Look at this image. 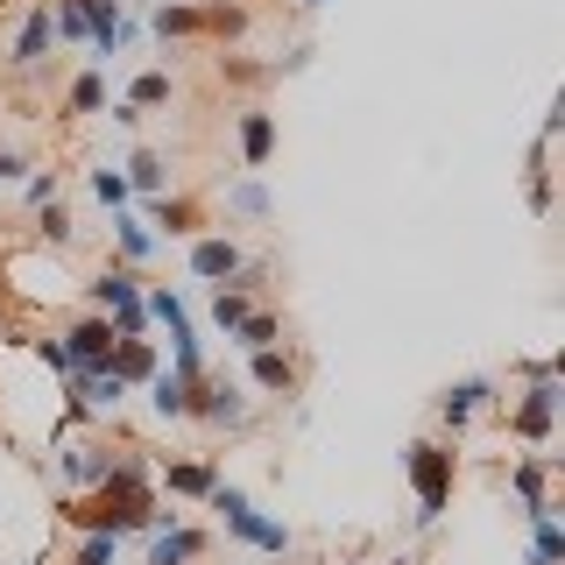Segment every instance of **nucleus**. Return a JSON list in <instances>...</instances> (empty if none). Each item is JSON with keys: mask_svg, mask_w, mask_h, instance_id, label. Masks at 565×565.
<instances>
[{"mask_svg": "<svg viewBox=\"0 0 565 565\" xmlns=\"http://www.w3.org/2000/svg\"><path fill=\"white\" fill-rule=\"evenodd\" d=\"M50 43H57V29H50V0H35V8H29V22H22V35H14V64L35 71V64L50 57Z\"/></svg>", "mask_w": 565, "mask_h": 565, "instance_id": "nucleus-13", "label": "nucleus"}, {"mask_svg": "<svg viewBox=\"0 0 565 565\" xmlns=\"http://www.w3.org/2000/svg\"><path fill=\"white\" fill-rule=\"evenodd\" d=\"M114 558H120V537H106V530H85L78 565H114Z\"/></svg>", "mask_w": 565, "mask_h": 565, "instance_id": "nucleus-31", "label": "nucleus"}, {"mask_svg": "<svg viewBox=\"0 0 565 565\" xmlns=\"http://www.w3.org/2000/svg\"><path fill=\"white\" fill-rule=\"evenodd\" d=\"M14 177H29V156L22 149H0V184H14Z\"/></svg>", "mask_w": 565, "mask_h": 565, "instance_id": "nucleus-34", "label": "nucleus"}, {"mask_svg": "<svg viewBox=\"0 0 565 565\" xmlns=\"http://www.w3.org/2000/svg\"><path fill=\"white\" fill-rule=\"evenodd\" d=\"M156 234H163V241L199 234V205H191V199H156Z\"/></svg>", "mask_w": 565, "mask_h": 565, "instance_id": "nucleus-20", "label": "nucleus"}, {"mask_svg": "<svg viewBox=\"0 0 565 565\" xmlns=\"http://www.w3.org/2000/svg\"><path fill=\"white\" fill-rule=\"evenodd\" d=\"M191 417L220 424V431H241V424H247V396L234 382H220V375H199V382H191Z\"/></svg>", "mask_w": 565, "mask_h": 565, "instance_id": "nucleus-7", "label": "nucleus"}, {"mask_svg": "<svg viewBox=\"0 0 565 565\" xmlns=\"http://www.w3.org/2000/svg\"><path fill=\"white\" fill-rule=\"evenodd\" d=\"M128 177V191H149V199H163V184H170V170H163V156L156 149H135V163L120 170Z\"/></svg>", "mask_w": 565, "mask_h": 565, "instance_id": "nucleus-21", "label": "nucleus"}, {"mask_svg": "<svg viewBox=\"0 0 565 565\" xmlns=\"http://www.w3.org/2000/svg\"><path fill=\"white\" fill-rule=\"evenodd\" d=\"M488 403H494V382L488 375H467V382H452L446 396H438V417H446V431H467Z\"/></svg>", "mask_w": 565, "mask_h": 565, "instance_id": "nucleus-8", "label": "nucleus"}, {"mask_svg": "<svg viewBox=\"0 0 565 565\" xmlns=\"http://www.w3.org/2000/svg\"><path fill=\"white\" fill-rule=\"evenodd\" d=\"M191 276L199 282H241L247 276V255H241V241L234 234H191Z\"/></svg>", "mask_w": 565, "mask_h": 565, "instance_id": "nucleus-6", "label": "nucleus"}, {"mask_svg": "<svg viewBox=\"0 0 565 565\" xmlns=\"http://www.w3.org/2000/svg\"><path fill=\"white\" fill-rule=\"evenodd\" d=\"M255 388H269V396H290L297 388V361L282 347H255Z\"/></svg>", "mask_w": 565, "mask_h": 565, "instance_id": "nucleus-16", "label": "nucleus"}, {"mask_svg": "<svg viewBox=\"0 0 565 565\" xmlns=\"http://www.w3.org/2000/svg\"><path fill=\"white\" fill-rule=\"evenodd\" d=\"M226 212H241V220H269L276 199H269V184H262V177H241V184L226 191Z\"/></svg>", "mask_w": 565, "mask_h": 565, "instance_id": "nucleus-19", "label": "nucleus"}, {"mask_svg": "<svg viewBox=\"0 0 565 565\" xmlns=\"http://www.w3.org/2000/svg\"><path fill=\"white\" fill-rule=\"evenodd\" d=\"M530 212H552V141H537V149H530Z\"/></svg>", "mask_w": 565, "mask_h": 565, "instance_id": "nucleus-23", "label": "nucleus"}, {"mask_svg": "<svg viewBox=\"0 0 565 565\" xmlns=\"http://www.w3.org/2000/svg\"><path fill=\"white\" fill-rule=\"evenodd\" d=\"M85 297H93V305L120 326V340H135V332L149 326V305H141L149 290H141V276L128 269V262H120V269H99L93 282H85Z\"/></svg>", "mask_w": 565, "mask_h": 565, "instance_id": "nucleus-3", "label": "nucleus"}, {"mask_svg": "<svg viewBox=\"0 0 565 565\" xmlns=\"http://www.w3.org/2000/svg\"><path fill=\"white\" fill-rule=\"evenodd\" d=\"M509 488L523 494V516H544V509H552V459H544V452H523L516 467H509Z\"/></svg>", "mask_w": 565, "mask_h": 565, "instance_id": "nucleus-9", "label": "nucleus"}, {"mask_svg": "<svg viewBox=\"0 0 565 565\" xmlns=\"http://www.w3.org/2000/svg\"><path fill=\"white\" fill-rule=\"evenodd\" d=\"M552 417H558V375H537L516 396V411H509V431H516L530 452H544L552 446Z\"/></svg>", "mask_w": 565, "mask_h": 565, "instance_id": "nucleus-4", "label": "nucleus"}, {"mask_svg": "<svg viewBox=\"0 0 565 565\" xmlns=\"http://www.w3.org/2000/svg\"><path fill=\"white\" fill-rule=\"evenodd\" d=\"M367 565H417V558H367Z\"/></svg>", "mask_w": 565, "mask_h": 565, "instance_id": "nucleus-35", "label": "nucleus"}, {"mask_svg": "<svg viewBox=\"0 0 565 565\" xmlns=\"http://www.w3.org/2000/svg\"><path fill=\"white\" fill-rule=\"evenodd\" d=\"M114 247H120V262L135 269V262H156V255H163V234H156L149 220H135V212H114Z\"/></svg>", "mask_w": 565, "mask_h": 565, "instance_id": "nucleus-12", "label": "nucleus"}, {"mask_svg": "<svg viewBox=\"0 0 565 565\" xmlns=\"http://www.w3.org/2000/svg\"><path fill=\"white\" fill-rule=\"evenodd\" d=\"M530 530H537V544H530V552H537V558H565V530H558V516H552V509H544V516H530Z\"/></svg>", "mask_w": 565, "mask_h": 565, "instance_id": "nucleus-29", "label": "nucleus"}, {"mask_svg": "<svg viewBox=\"0 0 565 565\" xmlns=\"http://www.w3.org/2000/svg\"><path fill=\"white\" fill-rule=\"evenodd\" d=\"M64 340V353H71V367H114V347H120V326L106 311H93V318H71V326L57 332Z\"/></svg>", "mask_w": 565, "mask_h": 565, "instance_id": "nucleus-5", "label": "nucleus"}, {"mask_svg": "<svg viewBox=\"0 0 565 565\" xmlns=\"http://www.w3.org/2000/svg\"><path fill=\"white\" fill-rule=\"evenodd\" d=\"M170 99V71H141V78L128 85V99L120 106H135V114H149V106H163Z\"/></svg>", "mask_w": 565, "mask_h": 565, "instance_id": "nucleus-27", "label": "nucleus"}, {"mask_svg": "<svg viewBox=\"0 0 565 565\" xmlns=\"http://www.w3.org/2000/svg\"><path fill=\"white\" fill-rule=\"evenodd\" d=\"M22 199H29V205H57V199H64V184H57L50 170H29V191H22Z\"/></svg>", "mask_w": 565, "mask_h": 565, "instance_id": "nucleus-32", "label": "nucleus"}, {"mask_svg": "<svg viewBox=\"0 0 565 565\" xmlns=\"http://www.w3.org/2000/svg\"><path fill=\"white\" fill-rule=\"evenodd\" d=\"M234 340H241L247 353H255V347H282V318H276V311H247L241 326H234Z\"/></svg>", "mask_w": 565, "mask_h": 565, "instance_id": "nucleus-25", "label": "nucleus"}, {"mask_svg": "<svg viewBox=\"0 0 565 565\" xmlns=\"http://www.w3.org/2000/svg\"><path fill=\"white\" fill-rule=\"evenodd\" d=\"M247 311H255V305H247V282H220V290H212V326H220V332H234Z\"/></svg>", "mask_w": 565, "mask_h": 565, "instance_id": "nucleus-22", "label": "nucleus"}, {"mask_svg": "<svg viewBox=\"0 0 565 565\" xmlns=\"http://www.w3.org/2000/svg\"><path fill=\"white\" fill-rule=\"evenodd\" d=\"M205 509H212V516H220V530H226V537H241V544H255V552H290V523H269V516H255V502H247V494L241 488H212L205 494Z\"/></svg>", "mask_w": 565, "mask_h": 565, "instance_id": "nucleus-1", "label": "nucleus"}, {"mask_svg": "<svg viewBox=\"0 0 565 565\" xmlns=\"http://www.w3.org/2000/svg\"><path fill=\"white\" fill-rule=\"evenodd\" d=\"M452 473H459V452L446 438H424L411 446V488H417V523H438L452 502Z\"/></svg>", "mask_w": 565, "mask_h": 565, "instance_id": "nucleus-2", "label": "nucleus"}, {"mask_svg": "<svg viewBox=\"0 0 565 565\" xmlns=\"http://www.w3.org/2000/svg\"><path fill=\"white\" fill-rule=\"evenodd\" d=\"M241 22H247V14L226 8V0H212V8H205V29H212V35H241Z\"/></svg>", "mask_w": 565, "mask_h": 565, "instance_id": "nucleus-33", "label": "nucleus"}, {"mask_svg": "<svg viewBox=\"0 0 565 565\" xmlns=\"http://www.w3.org/2000/svg\"><path fill=\"white\" fill-rule=\"evenodd\" d=\"M191 382H199V375L156 367V375H149V403H156V417H191Z\"/></svg>", "mask_w": 565, "mask_h": 565, "instance_id": "nucleus-15", "label": "nucleus"}, {"mask_svg": "<svg viewBox=\"0 0 565 565\" xmlns=\"http://www.w3.org/2000/svg\"><path fill=\"white\" fill-rule=\"evenodd\" d=\"M156 488H163V494H191V502H205V494L220 488V467H212V459H170V467L156 473Z\"/></svg>", "mask_w": 565, "mask_h": 565, "instance_id": "nucleus-11", "label": "nucleus"}, {"mask_svg": "<svg viewBox=\"0 0 565 565\" xmlns=\"http://www.w3.org/2000/svg\"><path fill=\"white\" fill-rule=\"evenodd\" d=\"M523 565H552V558H537V552H530V558H523Z\"/></svg>", "mask_w": 565, "mask_h": 565, "instance_id": "nucleus-36", "label": "nucleus"}, {"mask_svg": "<svg viewBox=\"0 0 565 565\" xmlns=\"http://www.w3.org/2000/svg\"><path fill=\"white\" fill-rule=\"evenodd\" d=\"M156 367H163V361H156V347L141 340V332H135V340H120V347H114V375L128 382V388H135V382H149Z\"/></svg>", "mask_w": 565, "mask_h": 565, "instance_id": "nucleus-17", "label": "nucleus"}, {"mask_svg": "<svg viewBox=\"0 0 565 565\" xmlns=\"http://www.w3.org/2000/svg\"><path fill=\"white\" fill-rule=\"evenodd\" d=\"M205 29V8L177 0V8H156V35H199Z\"/></svg>", "mask_w": 565, "mask_h": 565, "instance_id": "nucleus-28", "label": "nucleus"}, {"mask_svg": "<svg viewBox=\"0 0 565 565\" xmlns=\"http://www.w3.org/2000/svg\"><path fill=\"white\" fill-rule=\"evenodd\" d=\"M64 114H106V78H99V71H78V78H71Z\"/></svg>", "mask_w": 565, "mask_h": 565, "instance_id": "nucleus-24", "label": "nucleus"}, {"mask_svg": "<svg viewBox=\"0 0 565 565\" xmlns=\"http://www.w3.org/2000/svg\"><path fill=\"white\" fill-rule=\"evenodd\" d=\"M191 558H205V537H199V530H184V523H163V530H156L149 565H191Z\"/></svg>", "mask_w": 565, "mask_h": 565, "instance_id": "nucleus-14", "label": "nucleus"}, {"mask_svg": "<svg viewBox=\"0 0 565 565\" xmlns=\"http://www.w3.org/2000/svg\"><path fill=\"white\" fill-rule=\"evenodd\" d=\"M35 212H43V220H35V241H43V247H71V241H78V226H71L64 199H57V205H35Z\"/></svg>", "mask_w": 565, "mask_h": 565, "instance_id": "nucleus-26", "label": "nucleus"}, {"mask_svg": "<svg viewBox=\"0 0 565 565\" xmlns=\"http://www.w3.org/2000/svg\"><path fill=\"white\" fill-rule=\"evenodd\" d=\"M305 8H326V0H305Z\"/></svg>", "mask_w": 565, "mask_h": 565, "instance_id": "nucleus-37", "label": "nucleus"}, {"mask_svg": "<svg viewBox=\"0 0 565 565\" xmlns=\"http://www.w3.org/2000/svg\"><path fill=\"white\" fill-rule=\"evenodd\" d=\"M269 156H276V114L241 106V170H269Z\"/></svg>", "mask_w": 565, "mask_h": 565, "instance_id": "nucleus-10", "label": "nucleus"}, {"mask_svg": "<svg viewBox=\"0 0 565 565\" xmlns=\"http://www.w3.org/2000/svg\"><path fill=\"white\" fill-rule=\"evenodd\" d=\"M106 467H114V452H106V446H71V452H64V473H71L78 488H99Z\"/></svg>", "mask_w": 565, "mask_h": 565, "instance_id": "nucleus-18", "label": "nucleus"}, {"mask_svg": "<svg viewBox=\"0 0 565 565\" xmlns=\"http://www.w3.org/2000/svg\"><path fill=\"white\" fill-rule=\"evenodd\" d=\"M93 199H99V205H114V212H128L135 191H128V177H120V170H93Z\"/></svg>", "mask_w": 565, "mask_h": 565, "instance_id": "nucleus-30", "label": "nucleus"}]
</instances>
